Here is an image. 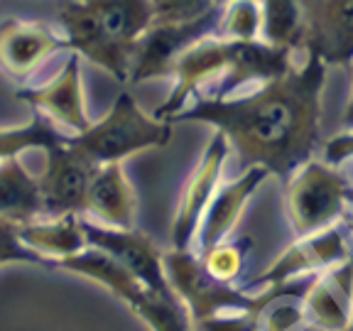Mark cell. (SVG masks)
Returning a JSON list of instances; mask_svg holds the SVG:
<instances>
[{
	"instance_id": "obj_1",
	"label": "cell",
	"mask_w": 353,
	"mask_h": 331,
	"mask_svg": "<svg viewBox=\"0 0 353 331\" xmlns=\"http://www.w3.org/2000/svg\"><path fill=\"white\" fill-rule=\"evenodd\" d=\"M204 116L228 128L245 154L272 167L294 160L307 148L314 128L309 99L285 79L241 103L204 108Z\"/></svg>"
},
{
	"instance_id": "obj_2",
	"label": "cell",
	"mask_w": 353,
	"mask_h": 331,
	"mask_svg": "<svg viewBox=\"0 0 353 331\" xmlns=\"http://www.w3.org/2000/svg\"><path fill=\"white\" fill-rule=\"evenodd\" d=\"M165 140V128L150 116H145L130 96H121L105 121L88 128L74 140L72 148L83 154L91 165H110L138 150L152 148Z\"/></svg>"
},
{
	"instance_id": "obj_3",
	"label": "cell",
	"mask_w": 353,
	"mask_h": 331,
	"mask_svg": "<svg viewBox=\"0 0 353 331\" xmlns=\"http://www.w3.org/2000/svg\"><path fill=\"white\" fill-rule=\"evenodd\" d=\"M287 201H290V214L299 233L319 231L341 211V177L321 165H309L292 179Z\"/></svg>"
},
{
	"instance_id": "obj_4",
	"label": "cell",
	"mask_w": 353,
	"mask_h": 331,
	"mask_svg": "<svg viewBox=\"0 0 353 331\" xmlns=\"http://www.w3.org/2000/svg\"><path fill=\"white\" fill-rule=\"evenodd\" d=\"M94 170L96 165H91L74 148H61L52 152L50 167L39 182L42 209L54 214V219L83 211L88 182H91Z\"/></svg>"
},
{
	"instance_id": "obj_5",
	"label": "cell",
	"mask_w": 353,
	"mask_h": 331,
	"mask_svg": "<svg viewBox=\"0 0 353 331\" xmlns=\"http://www.w3.org/2000/svg\"><path fill=\"white\" fill-rule=\"evenodd\" d=\"M83 211L103 221L113 231H130L135 219V194L125 182L121 162L96 167L88 182Z\"/></svg>"
},
{
	"instance_id": "obj_6",
	"label": "cell",
	"mask_w": 353,
	"mask_h": 331,
	"mask_svg": "<svg viewBox=\"0 0 353 331\" xmlns=\"http://www.w3.org/2000/svg\"><path fill=\"white\" fill-rule=\"evenodd\" d=\"M59 50L54 32L34 22H15L0 32V64L8 74L25 79Z\"/></svg>"
},
{
	"instance_id": "obj_7",
	"label": "cell",
	"mask_w": 353,
	"mask_h": 331,
	"mask_svg": "<svg viewBox=\"0 0 353 331\" xmlns=\"http://www.w3.org/2000/svg\"><path fill=\"white\" fill-rule=\"evenodd\" d=\"M83 233H86V243L99 245L101 253L110 255L130 277L145 282L152 290L162 287L160 263H157V255L145 238L130 231H113V228L96 226H83Z\"/></svg>"
},
{
	"instance_id": "obj_8",
	"label": "cell",
	"mask_w": 353,
	"mask_h": 331,
	"mask_svg": "<svg viewBox=\"0 0 353 331\" xmlns=\"http://www.w3.org/2000/svg\"><path fill=\"white\" fill-rule=\"evenodd\" d=\"M30 99H32V103L39 110H44V116L52 118L59 128L77 132V138L88 130L77 59L66 61V66L61 69L59 77H54L47 86L39 88V91L30 94Z\"/></svg>"
},
{
	"instance_id": "obj_9",
	"label": "cell",
	"mask_w": 353,
	"mask_h": 331,
	"mask_svg": "<svg viewBox=\"0 0 353 331\" xmlns=\"http://www.w3.org/2000/svg\"><path fill=\"white\" fill-rule=\"evenodd\" d=\"M61 22H64V30L69 34L74 44L83 54H88L91 59H96L101 66L110 69V72L121 74L125 69V52L118 50L116 44L105 37L103 28H101L99 17L91 10L88 3H69V6L61 8Z\"/></svg>"
},
{
	"instance_id": "obj_10",
	"label": "cell",
	"mask_w": 353,
	"mask_h": 331,
	"mask_svg": "<svg viewBox=\"0 0 353 331\" xmlns=\"http://www.w3.org/2000/svg\"><path fill=\"white\" fill-rule=\"evenodd\" d=\"M39 211V182H34L15 157L0 162V221L22 228L34 223Z\"/></svg>"
},
{
	"instance_id": "obj_11",
	"label": "cell",
	"mask_w": 353,
	"mask_h": 331,
	"mask_svg": "<svg viewBox=\"0 0 353 331\" xmlns=\"http://www.w3.org/2000/svg\"><path fill=\"white\" fill-rule=\"evenodd\" d=\"M17 238L28 243L30 248L42 250L44 255H57L61 260L74 258L86 248L83 223L77 216H59V219L44 221V223L22 226L17 231Z\"/></svg>"
},
{
	"instance_id": "obj_12",
	"label": "cell",
	"mask_w": 353,
	"mask_h": 331,
	"mask_svg": "<svg viewBox=\"0 0 353 331\" xmlns=\"http://www.w3.org/2000/svg\"><path fill=\"white\" fill-rule=\"evenodd\" d=\"M88 6L99 17L105 37L125 54L152 25V6H148V3L121 0V3H88Z\"/></svg>"
},
{
	"instance_id": "obj_13",
	"label": "cell",
	"mask_w": 353,
	"mask_h": 331,
	"mask_svg": "<svg viewBox=\"0 0 353 331\" xmlns=\"http://www.w3.org/2000/svg\"><path fill=\"white\" fill-rule=\"evenodd\" d=\"M221 165H223V145L216 143V148L211 150V154L206 157V162L201 165V170L192 177L187 192L182 199V209L176 214L174 221V241L176 245H187V241L192 238L194 228H196L199 214L204 209V204L209 201L211 192H214L216 182H219Z\"/></svg>"
},
{
	"instance_id": "obj_14",
	"label": "cell",
	"mask_w": 353,
	"mask_h": 331,
	"mask_svg": "<svg viewBox=\"0 0 353 331\" xmlns=\"http://www.w3.org/2000/svg\"><path fill=\"white\" fill-rule=\"evenodd\" d=\"M258 172H248L238 184H231V187H226L219 194V199L214 201V209L206 216L204 228H201V248L209 250L214 245H219L221 238L231 231L243 204H245V199H248L250 189L258 182Z\"/></svg>"
},
{
	"instance_id": "obj_15",
	"label": "cell",
	"mask_w": 353,
	"mask_h": 331,
	"mask_svg": "<svg viewBox=\"0 0 353 331\" xmlns=\"http://www.w3.org/2000/svg\"><path fill=\"white\" fill-rule=\"evenodd\" d=\"M307 309L316 326L329 331H341L351 321V312L346 307V297H343L341 280L336 277H321L312 285L307 294Z\"/></svg>"
},
{
	"instance_id": "obj_16",
	"label": "cell",
	"mask_w": 353,
	"mask_h": 331,
	"mask_svg": "<svg viewBox=\"0 0 353 331\" xmlns=\"http://www.w3.org/2000/svg\"><path fill=\"white\" fill-rule=\"evenodd\" d=\"M228 66V44H201L196 50L187 52L184 59L179 61V77H182V86H179V96H184L189 88L204 83L216 72Z\"/></svg>"
},
{
	"instance_id": "obj_17",
	"label": "cell",
	"mask_w": 353,
	"mask_h": 331,
	"mask_svg": "<svg viewBox=\"0 0 353 331\" xmlns=\"http://www.w3.org/2000/svg\"><path fill=\"white\" fill-rule=\"evenodd\" d=\"M324 10L316 15V25L324 32V39L334 47L353 42V3H326L316 6Z\"/></svg>"
},
{
	"instance_id": "obj_18",
	"label": "cell",
	"mask_w": 353,
	"mask_h": 331,
	"mask_svg": "<svg viewBox=\"0 0 353 331\" xmlns=\"http://www.w3.org/2000/svg\"><path fill=\"white\" fill-rule=\"evenodd\" d=\"M270 15H265V34L272 44H282L290 34L294 32L297 25V8L290 3H270L268 6Z\"/></svg>"
},
{
	"instance_id": "obj_19",
	"label": "cell",
	"mask_w": 353,
	"mask_h": 331,
	"mask_svg": "<svg viewBox=\"0 0 353 331\" xmlns=\"http://www.w3.org/2000/svg\"><path fill=\"white\" fill-rule=\"evenodd\" d=\"M204 265L209 275L216 277V280H233L241 272V253L233 245H214V248L206 250Z\"/></svg>"
},
{
	"instance_id": "obj_20",
	"label": "cell",
	"mask_w": 353,
	"mask_h": 331,
	"mask_svg": "<svg viewBox=\"0 0 353 331\" xmlns=\"http://www.w3.org/2000/svg\"><path fill=\"white\" fill-rule=\"evenodd\" d=\"M50 135L44 132V128H22V130H6L0 132V162L12 160L20 150L30 148V145L47 143Z\"/></svg>"
},
{
	"instance_id": "obj_21",
	"label": "cell",
	"mask_w": 353,
	"mask_h": 331,
	"mask_svg": "<svg viewBox=\"0 0 353 331\" xmlns=\"http://www.w3.org/2000/svg\"><path fill=\"white\" fill-rule=\"evenodd\" d=\"M228 37H236V42H248L258 32V8L241 3L231 8V15L226 22Z\"/></svg>"
},
{
	"instance_id": "obj_22",
	"label": "cell",
	"mask_w": 353,
	"mask_h": 331,
	"mask_svg": "<svg viewBox=\"0 0 353 331\" xmlns=\"http://www.w3.org/2000/svg\"><path fill=\"white\" fill-rule=\"evenodd\" d=\"M17 231H20V228L10 226L6 221H0V263L25 255L20 248V243H17Z\"/></svg>"
},
{
	"instance_id": "obj_23",
	"label": "cell",
	"mask_w": 353,
	"mask_h": 331,
	"mask_svg": "<svg viewBox=\"0 0 353 331\" xmlns=\"http://www.w3.org/2000/svg\"><path fill=\"white\" fill-rule=\"evenodd\" d=\"M353 152V140H339V143L331 145V157H341V154Z\"/></svg>"
},
{
	"instance_id": "obj_24",
	"label": "cell",
	"mask_w": 353,
	"mask_h": 331,
	"mask_svg": "<svg viewBox=\"0 0 353 331\" xmlns=\"http://www.w3.org/2000/svg\"><path fill=\"white\" fill-rule=\"evenodd\" d=\"M346 123L348 126L353 123V94H351V103H348V108H346Z\"/></svg>"
}]
</instances>
